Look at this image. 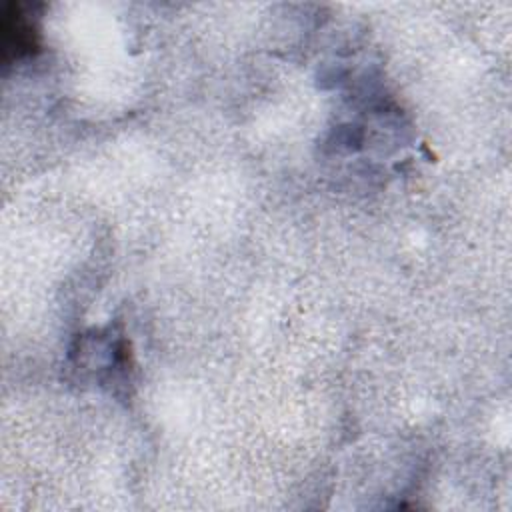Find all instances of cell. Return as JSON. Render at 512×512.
Instances as JSON below:
<instances>
[{
    "label": "cell",
    "mask_w": 512,
    "mask_h": 512,
    "mask_svg": "<svg viewBox=\"0 0 512 512\" xmlns=\"http://www.w3.org/2000/svg\"><path fill=\"white\" fill-rule=\"evenodd\" d=\"M36 50V30L24 4H6L2 14L4 62L18 60Z\"/></svg>",
    "instance_id": "6da1fadb"
}]
</instances>
